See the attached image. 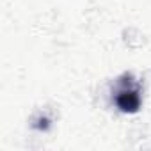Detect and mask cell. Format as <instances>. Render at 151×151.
<instances>
[{"label":"cell","mask_w":151,"mask_h":151,"mask_svg":"<svg viewBox=\"0 0 151 151\" xmlns=\"http://www.w3.org/2000/svg\"><path fill=\"white\" fill-rule=\"evenodd\" d=\"M116 105L123 112H135L140 105V89L132 77H124V80L117 82L116 89Z\"/></svg>","instance_id":"6da1fadb"}]
</instances>
